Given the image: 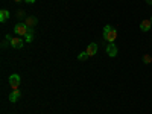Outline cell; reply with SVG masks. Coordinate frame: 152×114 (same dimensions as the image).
I'll return each mask as SVG.
<instances>
[{
  "label": "cell",
  "mask_w": 152,
  "mask_h": 114,
  "mask_svg": "<svg viewBox=\"0 0 152 114\" xmlns=\"http://www.w3.org/2000/svg\"><path fill=\"white\" fill-rule=\"evenodd\" d=\"M14 2H17V3H18V2H21V0H14Z\"/></svg>",
  "instance_id": "obj_17"
},
{
  "label": "cell",
  "mask_w": 152,
  "mask_h": 114,
  "mask_svg": "<svg viewBox=\"0 0 152 114\" xmlns=\"http://www.w3.org/2000/svg\"><path fill=\"white\" fill-rule=\"evenodd\" d=\"M23 40H21V37H12V40H11V46L14 47V49H20L23 47Z\"/></svg>",
  "instance_id": "obj_5"
},
{
  "label": "cell",
  "mask_w": 152,
  "mask_h": 114,
  "mask_svg": "<svg viewBox=\"0 0 152 114\" xmlns=\"http://www.w3.org/2000/svg\"><path fill=\"white\" fill-rule=\"evenodd\" d=\"M24 23H26V26H28V28H32V29H34V26L37 24V18H35V17H28Z\"/></svg>",
  "instance_id": "obj_10"
},
{
  "label": "cell",
  "mask_w": 152,
  "mask_h": 114,
  "mask_svg": "<svg viewBox=\"0 0 152 114\" xmlns=\"http://www.w3.org/2000/svg\"><path fill=\"white\" fill-rule=\"evenodd\" d=\"M20 82H21V79H20V76L18 75H11L9 76V87L12 88V90H17V88L20 87Z\"/></svg>",
  "instance_id": "obj_3"
},
{
  "label": "cell",
  "mask_w": 152,
  "mask_h": 114,
  "mask_svg": "<svg viewBox=\"0 0 152 114\" xmlns=\"http://www.w3.org/2000/svg\"><path fill=\"white\" fill-rule=\"evenodd\" d=\"M21 96V93H20V90L17 88V90H12L11 93H9V102H17V99Z\"/></svg>",
  "instance_id": "obj_7"
},
{
  "label": "cell",
  "mask_w": 152,
  "mask_h": 114,
  "mask_svg": "<svg viewBox=\"0 0 152 114\" xmlns=\"http://www.w3.org/2000/svg\"><path fill=\"white\" fill-rule=\"evenodd\" d=\"M24 40H26V43H31L34 40V29L32 28H29V32H28L26 37H24Z\"/></svg>",
  "instance_id": "obj_11"
},
{
  "label": "cell",
  "mask_w": 152,
  "mask_h": 114,
  "mask_svg": "<svg viewBox=\"0 0 152 114\" xmlns=\"http://www.w3.org/2000/svg\"><path fill=\"white\" fill-rule=\"evenodd\" d=\"M104 38L108 43H114V41H116V38H117V31L114 28H111L110 24H107V26L104 28Z\"/></svg>",
  "instance_id": "obj_1"
},
{
  "label": "cell",
  "mask_w": 152,
  "mask_h": 114,
  "mask_svg": "<svg viewBox=\"0 0 152 114\" xmlns=\"http://www.w3.org/2000/svg\"><path fill=\"white\" fill-rule=\"evenodd\" d=\"M78 59H79V61H85V59H88V53H87V52H81V53L78 55Z\"/></svg>",
  "instance_id": "obj_12"
},
{
  "label": "cell",
  "mask_w": 152,
  "mask_h": 114,
  "mask_svg": "<svg viewBox=\"0 0 152 114\" xmlns=\"http://www.w3.org/2000/svg\"><path fill=\"white\" fill-rule=\"evenodd\" d=\"M149 20H151V21H152V17H151V18H149Z\"/></svg>",
  "instance_id": "obj_18"
},
{
  "label": "cell",
  "mask_w": 152,
  "mask_h": 114,
  "mask_svg": "<svg viewBox=\"0 0 152 114\" xmlns=\"http://www.w3.org/2000/svg\"><path fill=\"white\" fill-rule=\"evenodd\" d=\"M117 52H119V50H117V46L114 44V43H110V44L107 46V55H108V56H116Z\"/></svg>",
  "instance_id": "obj_4"
},
{
  "label": "cell",
  "mask_w": 152,
  "mask_h": 114,
  "mask_svg": "<svg viewBox=\"0 0 152 114\" xmlns=\"http://www.w3.org/2000/svg\"><path fill=\"white\" fill-rule=\"evenodd\" d=\"M143 62H145V64H151V62H152V56L146 53V55L143 56Z\"/></svg>",
  "instance_id": "obj_13"
},
{
  "label": "cell",
  "mask_w": 152,
  "mask_h": 114,
  "mask_svg": "<svg viewBox=\"0 0 152 114\" xmlns=\"http://www.w3.org/2000/svg\"><path fill=\"white\" fill-rule=\"evenodd\" d=\"M146 3H149V5H152V0H146Z\"/></svg>",
  "instance_id": "obj_16"
},
{
  "label": "cell",
  "mask_w": 152,
  "mask_h": 114,
  "mask_svg": "<svg viewBox=\"0 0 152 114\" xmlns=\"http://www.w3.org/2000/svg\"><path fill=\"white\" fill-rule=\"evenodd\" d=\"M14 32L18 37H26L28 32H29V28L26 26V23H17L15 26H14Z\"/></svg>",
  "instance_id": "obj_2"
},
{
  "label": "cell",
  "mask_w": 152,
  "mask_h": 114,
  "mask_svg": "<svg viewBox=\"0 0 152 114\" xmlns=\"http://www.w3.org/2000/svg\"><path fill=\"white\" fill-rule=\"evenodd\" d=\"M17 15H18V17H23V15H24V12H23V11H18V12H17Z\"/></svg>",
  "instance_id": "obj_14"
},
{
  "label": "cell",
  "mask_w": 152,
  "mask_h": 114,
  "mask_svg": "<svg viewBox=\"0 0 152 114\" xmlns=\"http://www.w3.org/2000/svg\"><path fill=\"white\" fill-rule=\"evenodd\" d=\"M85 52L88 53V56H94V55L97 53V44H96V43H90V44L87 46Z\"/></svg>",
  "instance_id": "obj_6"
},
{
  "label": "cell",
  "mask_w": 152,
  "mask_h": 114,
  "mask_svg": "<svg viewBox=\"0 0 152 114\" xmlns=\"http://www.w3.org/2000/svg\"><path fill=\"white\" fill-rule=\"evenodd\" d=\"M8 18H9V11L8 9H2V11H0V21L5 23Z\"/></svg>",
  "instance_id": "obj_9"
},
{
  "label": "cell",
  "mask_w": 152,
  "mask_h": 114,
  "mask_svg": "<svg viewBox=\"0 0 152 114\" xmlns=\"http://www.w3.org/2000/svg\"><path fill=\"white\" fill-rule=\"evenodd\" d=\"M26 3H35V0H24Z\"/></svg>",
  "instance_id": "obj_15"
},
{
  "label": "cell",
  "mask_w": 152,
  "mask_h": 114,
  "mask_svg": "<svg viewBox=\"0 0 152 114\" xmlns=\"http://www.w3.org/2000/svg\"><path fill=\"white\" fill-rule=\"evenodd\" d=\"M151 26H152V21H151V20H143V21L140 23V29H142L143 32H148V31L151 29Z\"/></svg>",
  "instance_id": "obj_8"
}]
</instances>
